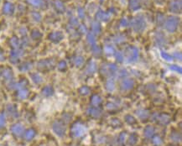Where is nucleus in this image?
I'll return each instance as SVG.
<instances>
[{
    "instance_id": "1",
    "label": "nucleus",
    "mask_w": 182,
    "mask_h": 146,
    "mask_svg": "<svg viewBox=\"0 0 182 146\" xmlns=\"http://www.w3.org/2000/svg\"><path fill=\"white\" fill-rule=\"evenodd\" d=\"M178 24H179L178 18H176V17H170V18H169L167 19L164 27H165V29L169 32H174L176 30Z\"/></svg>"
},
{
    "instance_id": "2",
    "label": "nucleus",
    "mask_w": 182,
    "mask_h": 146,
    "mask_svg": "<svg viewBox=\"0 0 182 146\" xmlns=\"http://www.w3.org/2000/svg\"><path fill=\"white\" fill-rule=\"evenodd\" d=\"M145 21L143 19V17L138 16L137 18H135L133 20V29L136 32H140L143 31L145 29Z\"/></svg>"
},
{
    "instance_id": "3",
    "label": "nucleus",
    "mask_w": 182,
    "mask_h": 146,
    "mask_svg": "<svg viewBox=\"0 0 182 146\" xmlns=\"http://www.w3.org/2000/svg\"><path fill=\"white\" fill-rule=\"evenodd\" d=\"M86 133V128L82 123H77L71 128V134L75 137H81Z\"/></svg>"
},
{
    "instance_id": "4",
    "label": "nucleus",
    "mask_w": 182,
    "mask_h": 146,
    "mask_svg": "<svg viewBox=\"0 0 182 146\" xmlns=\"http://www.w3.org/2000/svg\"><path fill=\"white\" fill-rule=\"evenodd\" d=\"M53 129L55 132L56 133V134H58L59 136H63L65 134L66 128L60 122H56L53 124Z\"/></svg>"
},
{
    "instance_id": "5",
    "label": "nucleus",
    "mask_w": 182,
    "mask_h": 146,
    "mask_svg": "<svg viewBox=\"0 0 182 146\" xmlns=\"http://www.w3.org/2000/svg\"><path fill=\"white\" fill-rule=\"evenodd\" d=\"M170 10L174 13H178L181 10V2L180 0L173 1L170 5Z\"/></svg>"
},
{
    "instance_id": "6",
    "label": "nucleus",
    "mask_w": 182,
    "mask_h": 146,
    "mask_svg": "<svg viewBox=\"0 0 182 146\" xmlns=\"http://www.w3.org/2000/svg\"><path fill=\"white\" fill-rule=\"evenodd\" d=\"M157 120H158V122L161 124H167L170 122V117H169L168 115L161 114V115H159L157 117Z\"/></svg>"
},
{
    "instance_id": "7",
    "label": "nucleus",
    "mask_w": 182,
    "mask_h": 146,
    "mask_svg": "<svg viewBox=\"0 0 182 146\" xmlns=\"http://www.w3.org/2000/svg\"><path fill=\"white\" fill-rule=\"evenodd\" d=\"M143 133H144V135L146 138H151L154 134V128L152 126H147L145 128L144 131H143Z\"/></svg>"
},
{
    "instance_id": "8",
    "label": "nucleus",
    "mask_w": 182,
    "mask_h": 146,
    "mask_svg": "<svg viewBox=\"0 0 182 146\" xmlns=\"http://www.w3.org/2000/svg\"><path fill=\"white\" fill-rule=\"evenodd\" d=\"M12 131L14 132L15 134L19 135V134H21L23 133L24 128H23V127H22V125H21V124H15V125L13 126Z\"/></svg>"
},
{
    "instance_id": "9",
    "label": "nucleus",
    "mask_w": 182,
    "mask_h": 146,
    "mask_svg": "<svg viewBox=\"0 0 182 146\" xmlns=\"http://www.w3.org/2000/svg\"><path fill=\"white\" fill-rule=\"evenodd\" d=\"M141 0H130V8L133 10H137L140 7Z\"/></svg>"
},
{
    "instance_id": "10",
    "label": "nucleus",
    "mask_w": 182,
    "mask_h": 146,
    "mask_svg": "<svg viewBox=\"0 0 182 146\" xmlns=\"http://www.w3.org/2000/svg\"><path fill=\"white\" fill-rule=\"evenodd\" d=\"M88 113H89L91 116H92V117L97 118L101 115V111H100V109L97 108H92L88 109Z\"/></svg>"
},
{
    "instance_id": "11",
    "label": "nucleus",
    "mask_w": 182,
    "mask_h": 146,
    "mask_svg": "<svg viewBox=\"0 0 182 146\" xmlns=\"http://www.w3.org/2000/svg\"><path fill=\"white\" fill-rule=\"evenodd\" d=\"M97 18L98 19H101V20L107 21L109 19V15L108 14H106V13L103 12V11H99L98 13H97Z\"/></svg>"
},
{
    "instance_id": "12",
    "label": "nucleus",
    "mask_w": 182,
    "mask_h": 146,
    "mask_svg": "<svg viewBox=\"0 0 182 146\" xmlns=\"http://www.w3.org/2000/svg\"><path fill=\"white\" fill-rule=\"evenodd\" d=\"M137 115H138L140 118H142V119H146V118L149 116V112H148V111H145V110H139V111L137 112Z\"/></svg>"
},
{
    "instance_id": "13",
    "label": "nucleus",
    "mask_w": 182,
    "mask_h": 146,
    "mask_svg": "<svg viewBox=\"0 0 182 146\" xmlns=\"http://www.w3.org/2000/svg\"><path fill=\"white\" fill-rule=\"evenodd\" d=\"M137 140H138V137H137V135L135 134H133L132 135L130 136V138H129V144L130 145H134L135 144H136Z\"/></svg>"
},
{
    "instance_id": "14",
    "label": "nucleus",
    "mask_w": 182,
    "mask_h": 146,
    "mask_svg": "<svg viewBox=\"0 0 182 146\" xmlns=\"http://www.w3.org/2000/svg\"><path fill=\"white\" fill-rule=\"evenodd\" d=\"M101 98L99 97H97V96H94V97H92V105H94V106H97V105H99L101 103Z\"/></svg>"
},
{
    "instance_id": "15",
    "label": "nucleus",
    "mask_w": 182,
    "mask_h": 146,
    "mask_svg": "<svg viewBox=\"0 0 182 146\" xmlns=\"http://www.w3.org/2000/svg\"><path fill=\"white\" fill-rule=\"evenodd\" d=\"M87 39H88V41H89V43L90 44L92 45H93V46H95L96 45V40H95V37H94V35H92V33H90V34H88V35H87Z\"/></svg>"
},
{
    "instance_id": "16",
    "label": "nucleus",
    "mask_w": 182,
    "mask_h": 146,
    "mask_svg": "<svg viewBox=\"0 0 182 146\" xmlns=\"http://www.w3.org/2000/svg\"><path fill=\"white\" fill-rule=\"evenodd\" d=\"M35 135V132L34 131L33 129H29L27 133H26V134H25V138H26V139L29 140V139H33V137Z\"/></svg>"
},
{
    "instance_id": "17",
    "label": "nucleus",
    "mask_w": 182,
    "mask_h": 146,
    "mask_svg": "<svg viewBox=\"0 0 182 146\" xmlns=\"http://www.w3.org/2000/svg\"><path fill=\"white\" fill-rule=\"evenodd\" d=\"M92 29H93V31H94L95 33L99 34V33H100V31H101L100 24H99L98 23H97V22L93 23V24H92Z\"/></svg>"
},
{
    "instance_id": "18",
    "label": "nucleus",
    "mask_w": 182,
    "mask_h": 146,
    "mask_svg": "<svg viewBox=\"0 0 182 146\" xmlns=\"http://www.w3.org/2000/svg\"><path fill=\"white\" fill-rule=\"evenodd\" d=\"M125 119H126L127 123H130V124H133V123H136V120H135V118H134L133 117H132V116H130V115L126 116Z\"/></svg>"
},
{
    "instance_id": "19",
    "label": "nucleus",
    "mask_w": 182,
    "mask_h": 146,
    "mask_svg": "<svg viewBox=\"0 0 182 146\" xmlns=\"http://www.w3.org/2000/svg\"><path fill=\"white\" fill-rule=\"evenodd\" d=\"M51 38L53 39V40H56L57 39V40H61V38H62V35L60 32H56L51 35Z\"/></svg>"
},
{
    "instance_id": "20",
    "label": "nucleus",
    "mask_w": 182,
    "mask_h": 146,
    "mask_svg": "<svg viewBox=\"0 0 182 146\" xmlns=\"http://www.w3.org/2000/svg\"><path fill=\"white\" fill-rule=\"evenodd\" d=\"M12 4H10L9 3H8L5 4V6H4V8H3V10L4 12L6 13V14H8V13H10L11 9H12Z\"/></svg>"
},
{
    "instance_id": "21",
    "label": "nucleus",
    "mask_w": 182,
    "mask_h": 146,
    "mask_svg": "<svg viewBox=\"0 0 182 146\" xmlns=\"http://www.w3.org/2000/svg\"><path fill=\"white\" fill-rule=\"evenodd\" d=\"M126 86V87H124L125 89H129L132 87V85H133V82L131 81H125L124 82V86Z\"/></svg>"
},
{
    "instance_id": "22",
    "label": "nucleus",
    "mask_w": 182,
    "mask_h": 146,
    "mask_svg": "<svg viewBox=\"0 0 182 146\" xmlns=\"http://www.w3.org/2000/svg\"><path fill=\"white\" fill-rule=\"evenodd\" d=\"M5 123V118L3 114H0V126H3Z\"/></svg>"
},
{
    "instance_id": "23",
    "label": "nucleus",
    "mask_w": 182,
    "mask_h": 146,
    "mask_svg": "<svg viewBox=\"0 0 182 146\" xmlns=\"http://www.w3.org/2000/svg\"><path fill=\"white\" fill-rule=\"evenodd\" d=\"M80 92H81L82 94H87V93H89V89H88L87 87H82L81 90H80Z\"/></svg>"
},
{
    "instance_id": "24",
    "label": "nucleus",
    "mask_w": 182,
    "mask_h": 146,
    "mask_svg": "<svg viewBox=\"0 0 182 146\" xmlns=\"http://www.w3.org/2000/svg\"><path fill=\"white\" fill-rule=\"evenodd\" d=\"M154 143L156 145H159V144H160L162 143V141H161V139L159 138V137H155V138L154 139Z\"/></svg>"
},
{
    "instance_id": "25",
    "label": "nucleus",
    "mask_w": 182,
    "mask_h": 146,
    "mask_svg": "<svg viewBox=\"0 0 182 146\" xmlns=\"http://www.w3.org/2000/svg\"><path fill=\"white\" fill-rule=\"evenodd\" d=\"M29 2L34 4V5H40V0H29Z\"/></svg>"
},
{
    "instance_id": "26",
    "label": "nucleus",
    "mask_w": 182,
    "mask_h": 146,
    "mask_svg": "<svg viewBox=\"0 0 182 146\" xmlns=\"http://www.w3.org/2000/svg\"><path fill=\"white\" fill-rule=\"evenodd\" d=\"M78 14L79 16L81 17V18H84V16H85V14H84V10L82 9V8H79V9H78Z\"/></svg>"
},
{
    "instance_id": "27",
    "label": "nucleus",
    "mask_w": 182,
    "mask_h": 146,
    "mask_svg": "<svg viewBox=\"0 0 182 146\" xmlns=\"http://www.w3.org/2000/svg\"><path fill=\"white\" fill-rule=\"evenodd\" d=\"M121 25H122V26H124V27H126L127 25H128V21H127L126 19H122L121 20Z\"/></svg>"
},
{
    "instance_id": "28",
    "label": "nucleus",
    "mask_w": 182,
    "mask_h": 146,
    "mask_svg": "<svg viewBox=\"0 0 182 146\" xmlns=\"http://www.w3.org/2000/svg\"><path fill=\"white\" fill-rule=\"evenodd\" d=\"M162 56H163L164 58H165L166 60H168V61H170V60L171 59L170 55H167L166 53H164V52H162Z\"/></svg>"
},
{
    "instance_id": "29",
    "label": "nucleus",
    "mask_w": 182,
    "mask_h": 146,
    "mask_svg": "<svg viewBox=\"0 0 182 146\" xmlns=\"http://www.w3.org/2000/svg\"><path fill=\"white\" fill-rule=\"evenodd\" d=\"M101 1H103V0H101Z\"/></svg>"
}]
</instances>
